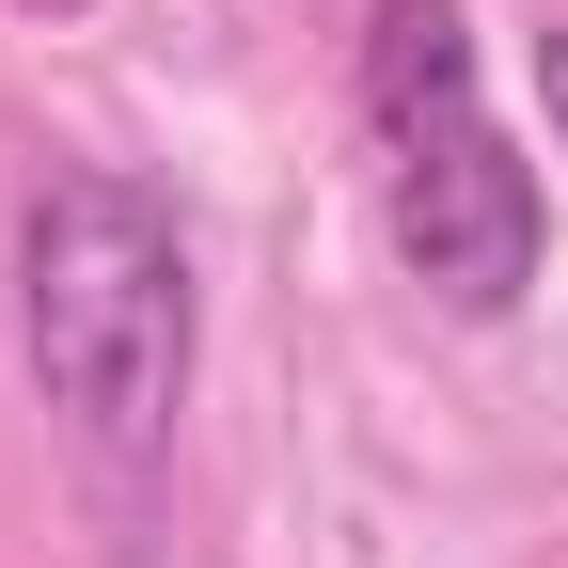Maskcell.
<instances>
[{"instance_id": "1", "label": "cell", "mask_w": 568, "mask_h": 568, "mask_svg": "<svg viewBox=\"0 0 568 568\" xmlns=\"http://www.w3.org/2000/svg\"><path fill=\"white\" fill-rule=\"evenodd\" d=\"M17 332H32V379L80 443L142 458L190 395V237L142 174H48L32 190V237H17Z\"/></svg>"}, {"instance_id": "2", "label": "cell", "mask_w": 568, "mask_h": 568, "mask_svg": "<svg viewBox=\"0 0 568 568\" xmlns=\"http://www.w3.org/2000/svg\"><path fill=\"white\" fill-rule=\"evenodd\" d=\"M395 253H410V284H443L458 316H506L537 284V174H521V142L489 111L395 142Z\"/></svg>"}, {"instance_id": "3", "label": "cell", "mask_w": 568, "mask_h": 568, "mask_svg": "<svg viewBox=\"0 0 568 568\" xmlns=\"http://www.w3.org/2000/svg\"><path fill=\"white\" fill-rule=\"evenodd\" d=\"M364 111H379V142H426L474 111V17L458 0H379L364 17Z\"/></svg>"}, {"instance_id": "4", "label": "cell", "mask_w": 568, "mask_h": 568, "mask_svg": "<svg viewBox=\"0 0 568 568\" xmlns=\"http://www.w3.org/2000/svg\"><path fill=\"white\" fill-rule=\"evenodd\" d=\"M537 111H552V142H568V32H537Z\"/></svg>"}, {"instance_id": "5", "label": "cell", "mask_w": 568, "mask_h": 568, "mask_svg": "<svg viewBox=\"0 0 568 568\" xmlns=\"http://www.w3.org/2000/svg\"><path fill=\"white\" fill-rule=\"evenodd\" d=\"M17 17H80V0H17Z\"/></svg>"}]
</instances>
